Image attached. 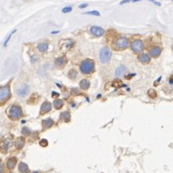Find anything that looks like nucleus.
Here are the masks:
<instances>
[{
    "label": "nucleus",
    "mask_w": 173,
    "mask_h": 173,
    "mask_svg": "<svg viewBox=\"0 0 173 173\" xmlns=\"http://www.w3.org/2000/svg\"><path fill=\"white\" fill-rule=\"evenodd\" d=\"M79 70L83 75H89L95 71V63L91 59H85L79 65Z\"/></svg>",
    "instance_id": "obj_1"
},
{
    "label": "nucleus",
    "mask_w": 173,
    "mask_h": 173,
    "mask_svg": "<svg viewBox=\"0 0 173 173\" xmlns=\"http://www.w3.org/2000/svg\"><path fill=\"white\" fill-rule=\"evenodd\" d=\"M8 115H9V118L11 120H19V118L22 117L23 112H22V109L20 108L19 105H13L10 106L9 111H8Z\"/></svg>",
    "instance_id": "obj_2"
},
{
    "label": "nucleus",
    "mask_w": 173,
    "mask_h": 173,
    "mask_svg": "<svg viewBox=\"0 0 173 173\" xmlns=\"http://www.w3.org/2000/svg\"><path fill=\"white\" fill-rule=\"evenodd\" d=\"M111 50L110 48L108 47H104L100 51V55H99V57H100V61L102 63V64H106L108 63L110 59H111Z\"/></svg>",
    "instance_id": "obj_3"
},
{
    "label": "nucleus",
    "mask_w": 173,
    "mask_h": 173,
    "mask_svg": "<svg viewBox=\"0 0 173 173\" xmlns=\"http://www.w3.org/2000/svg\"><path fill=\"white\" fill-rule=\"evenodd\" d=\"M129 47V39L126 37H120L118 38L114 43V48L117 50H124Z\"/></svg>",
    "instance_id": "obj_4"
},
{
    "label": "nucleus",
    "mask_w": 173,
    "mask_h": 173,
    "mask_svg": "<svg viewBox=\"0 0 173 173\" xmlns=\"http://www.w3.org/2000/svg\"><path fill=\"white\" fill-rule=\"evenodd\" d=\"M130 48H131V49L134 53H141L143 51L144 48H145V46H144L142 40H140V39H134L133 42L131 43Z\"/></svg>",
    "instance_id": "obj_5"
},
{
    "label": "nucleus",
    "mask_w": 173,
    "mask_h": 173,
    "mask_svg": "<svg viewBox=\"0 0 173 173\" xmlns=\"http://www.w3.org/2000/svg\"><path fill=\"white\" fill-rule=\"evenodd\" d=\"M11 96V90L8 85L0 87V102H5Z\"/></svg>",
    "instance_id": "obj_6"
},
{
    "label": "nucleus",
    "mask_w": 173,
    "mask_h": 173,
    "mask_svg": "<svg viewBox=\"0 0 173 173\" xmlns=\"http://www.w3.org/2000/svg\"><path fill=\"white\" fill-rule=\"evenodd\" d=\"M90 32L95 37H102L105 34V29L100 26H92L90 28Z\"/></svg>",
    "instance_id": "obj_7"
},
{
    "label": "nucleus",
    "mask_w": 173,
    "mask_h": 173,
    "mask_svg": "<svg viewBox=\"0 0 173 173\" xmlns=\"http://www.w3.org/2000/svg\"><path fill=\"white\" fill-rule=\"evenodd\" d=\"M74 46V41L72 40H64L60 42V48L63 51H67Z\"/></svg>",
    "instance_id": "obj_8"
},
{
    "label": "nucleus",
    "mask_w": 173,
    "mask_h": 173,
    "mask_svg": "<svg viewBox=\"0 0 173 173\" xmlns=\"http://www.w3.org/2000/svg\"><path fill=\"white\" fill-rule=\"evenodd\" d=\"M162 51H163V48H162L156 46V47H153V48L150 49L149 55H150L151 57H154V58H158V57L160 55V53H162Z\"/></svg>",
    "instance_id": "obj_9"
},
{
    "label": "nucleus",
    "mask_w": 173,
    "mask_h": 173,
    "mask_svg": "<svg viewBox=\"0 0 173 173\" xmlns=\"http://www.w3.org/2000/svg\"><path fill=\"white\" fill-rule=\"evenodd\" d=\"M28 93H29V85L27 84H24L23 86L16 90V95L19 97H25Z\"/></svg>",
    "instance_id": "obj_10"
},
{
    "label": "nucleus",
    "mask_w": 173,
    "mask_h": 173,
    "mask_svg": "<svg viewBox=\"0 0 173 173\" xmlns=\"http://www.w3.org/2000/svg\"><path fill=\"white\" fill-rule=\"evenodd\" d=\"M138 61L141 64H149L151 61V56L149 55V53H140L138 55Z\"/></svg>",
    "instance_id": "obj_11"
},
{
    "label": "nucleus",
    "mask_w": 173,
    "mask_h": 173,
    "mask_svg": "<svg viewBox=\"0 0 173 173\" xmlns=\"http://www.w3.org/2000/svg\"><path fill=\"white\" fill-rule=\"evenodd\" d=\"M51 104L48 102H44L42 105H41V111H40V114H45V113H48L49 111L51 110Z\"/></svg>",
    "instance_id": "obj_12"
},
{
    "label": "nucleus",
    "mask_w": 173,
    "mask_h": 173,
    "mask_svg": "<svg viewBox=\"0 0 173 173\" xmlns=\"http://www.w3.org/2000/svg\"><path fill=\"white\" fill-rule=\"evenodd\" d=\"M67 64V59H66L65 56H60L58 58L55 59V65L58 68H62L64 66Z\"/></svg>",
    "instance_id": "obj_13"
},
{
    "label": "nucleus",
    "mask_w": 173,
    "mask_h": 173,
    "mask_svg": "<svg viewBox=\"0 0 173 173\" xmlns=\"http://www.w3.org/2000/svg\"><path fill=\"white\" fill-rule=\"evenodd\" d=\"M10 146H11V140H10L9 138L4 139V140L1 143H0V149H1L2 151H4V152L9 149Z\"/></svg>",
    "instance_id": "obj_14"
},
{
    "label": "nucleus",
    "mask_w": 173,
    "mask_h": 173,
    "mask_svg": "<svg viewBox=\"0 0 173 173\" xmlns=\"http://www.w3.org/2000/svg\"><path fill=\"white\" fill-rule=\"evenodd\" d=\"M16 158L15 157L9 158L7 160V167L9 168V169H14L16 166Z\"/></svg>",
    "instance_id": "obj_15"
},
{
    "label": "nucleus",
    "mask_w": 173,
    "mask_h": 173,
    "mask_svg": "<svg viewBox=\"0 0 173 173\" xmlns=\"http://www.w3.org/2000/svg\"><path fill=\"white\" fill-rule=\"evenodd\" d=\"M79 87H80V89H82V90H87V89H89V87H90V81H89L88 79H86L80 80V82H79Z\"/></svg>",
    "instance_id": "obj_16"
},
{
    "label": "nucleus",
    "mask_w": 173,
    "mask_h": 173,
    "mask_svg": "<svg viewBox=\"0 0 173 173\" xmlns=\"http://www.w3.org/2000/svg\"><path fill=\"white\" fill-rule=\"evenodd\" d=\"M37 48L40 52H46L48 49V44L46 42H43V43H40L38 46H37Z\"/></svg>",
    "instance_id": "obj_17"
},
{
    "label": "nucleus",
    "mask_w": 173,
    "mask_h": 173,
    "mask_svg": "<svg viewBox=\"0 0 173 173\" xmlns=\"http://www.w3.org/2000/svg\"><path fill=\"white\" fill-rule=\"evenodd\" d=\"M53 124H54V122H53L51 118H47L43 121V126L45 129H49V128H51L53 126Z\"/></svg>",
    "instance_id": "obj_18"
},
{
    "label": "nucleus",
    "mask_w": 173,
    "mask_h": 173,
    "mask_svg": "<svg viewBox=\"0 0 173 173\" xmlns=\"http://www.w3.org/2000/svg\"><path fill=\"white\" fill-rule=\"evenodd\" d=\"M127 71V68L125 67V66H119V67L115 70V76L118 77V76H120L121 75H123L125 72Z\"/></svg>",
    "instance_id": "obj_19"
},
{
    "label": "nucleus",
    "mask_w": 173,
    "mask_h": 173,
    "mask_svg": "<svg viewBox=\"0 0 173 173\" xmlns=\"http://www.w3.org/2000/svg\"><path fill=\"white\" fill-rule=\"evenodd\" d=\"M19 170L22 173H26V172H28V170H29V167H28V166L25 163H20L19 164Z\"/></svg>",
    "instance_id": "obj_20"
},
{
    "label": "nucleus",
    "mask_w": 173,
    "mask_h": 173,
    "mask_svg": "<svg viewBox=\"0 0 173 173\" xmlns=\"http://www.w3.org/2000/svg\"><path fill=\"white\" fill-rule=\"evenodd\" d=\"M63 105L64 102L62 100H60V99H56V100L53 101V106H54V108L56 109H60L63 106Z\"/></svg>",
    "instance_id": "obj_21"
},
{
    "label": "nucleus",
    "mask_w": 173,
    "mask_h": 173,
    "mask_svg": "<svg viewBox=\"0 0 173 173\" xmlns=\"http://www.w3.org/2000/svg\"><path fill=\"white\" fill-rule=\"evenodd\" d=\"M61 117H62V119L65 122H69L70 119H71V114H70L69 111H64V112H62V114H61Z\"/></svg>",
    "instance_id": "obj_22"
},
{
    "label": "nucleus",
    "mask_w": 173,
    "mask_h": 173,
    "mask_svg": "<svg viewBox=\"0 0 173 173\" xmlns=\"http://www.w3.org/2000/svg\"><path fill=\"white\" fill-rule=\"evenodd\" d=\"M24 145V139L22 138H18L16 141V147L18 148V149H20V148H22Z\"/></svg>",
    "instance_id": "obj_23"
},
{
    "label": "nucleus",
    "mask_w": 173,
    "mask_h": 173,
    "mask_svg": "<svg viewBox=\"0 0 173 173\" xmlns=\"http://www.w3.org/2000/svg\"><path fill=\"white\" fill-rule=\"evenodd\" d=\"M16 32V29H14L13 31H12L10 34H9V36L7 37V39L5 40V42H4V47H7V45H8V43H9V41L11 40V38H12V36H13L15 33Z\"/></svg>",
    "instance_id": "obj_24"
},
{
    "label": "nucleus",
    "mask_w": 173,
    "mask_h": 173,
    "mask_svg": "<svg viewBox=\"0 0 173 173\" xmlns=\"http://www.w3.org/2000/svg\"><path fill=\"white\" fill-rule=\"evenodd\" d=\"M77 76V72L76 70H71V71L69 72V77H71L72 79H75Z\"/></svg>",
    "instance_id": "obj_25"
},
{
    "label": "nucleus",
    "mask_w": 173,
    "mask_h": 173,
    "mask_svg": "<svg viewBox=\"0 0 173 173\" xmlns=\"http://www.w3.org/2000/svg\"><path fill=\"white\" fill-rule=\"evenodd\" d=\"M73 11V7L72 6H67L62 9V13L63 14H68V13H71V12Z\"/></svg>",
    "instance_id": "obj_26"
},
{
    "label": "nucleus",
    "mask_w": 173,
    "mask_h": 173,
    "mask_svg": "<svg viewBox=\"0 0 173 173\" xmlns=\"http://www.w3.org/2000/svg\"><path fill=\"white\" fill-rule=\"evenodd\" d=\"M84 15H93V16H100V13H99L98 11H89V12H86Z\"/></svg>",
    "instance_id": "obj_27"
},
{
    "label": "nucleus",
    "mask_w": 173,
    "mask_h": 173,
    "mask_svg": "<svg viewBox=\"0 0 173 173\" xmlns=\"http://www.w3.org/2000/svg\"><path fill=\"white\" fill-rule=\"evenodd\" d=\"M30 58H31V62H32V63H36L37 60L39 59V57L37 56L36 54H32V55L30 56Z\"/></svg>",
    "instance_id": "obj_28"
},
{
    "label": "nucleus",
    "mask_w": 173,
    "mask_h": 173,
    "mask_svg": "<svg viewBox=\"0 0 173 173\" xmlns=\"http://www.w3.org/2000/svg\"><path fill=\"white\" fill-rule=\"evenodd\" d=\"M48 140L47 139H42V140L40 141V145L42 146V147H47L48 146Z\"/></svg>",
    "instance_id": "obj_29"
},
{
    "label": "nucleus",
    "mask_w": 173,
    "mask_h": 173,
    "mask_svg": "<svg viewBox=\"0 0 173 173\" xmlns=\"http://www.w3.org/2000/svg\"><path fill=\"white\" fill-rule=\"evenodd\" d=\"M29 134H30L29 129H28V128H26V127H24L23 129H22V134H24V135H28Z\"/></svg>",
    "instance_id": "obj_30"
},
{
    "label": "nucleus",
    "mask_w": 173,
    "mask_h": 173,
    "mask_svg": "<svg viewBox=\"0 0 173 173\" xmlns=\"http://www.w3.org/2000/svg\"><path fill=\"white\" fill-rule=\"evenodd\" d=\"M71 91H72V94L73 95H79L80 94V91L77 88H72L71 89Z\"/></svg>",
    "instance_id": "obj_31"
},
{
    "label": "nucleus",
    "mask_w": 173,
    "mask_h": 173,
    "mask_svg": "<svg viewBox=\"0 0 173 173\" xmlns=\"http://www.w3.org/2000/svg\"><path fill=\"white\" fill-rule=\"evenodd\" d=\"M86 7H88L87 3H82V4H80V5L79 6V9H84V8H86Z\"/></svg>",
    "instance_id": "obj_32"
},
{
    "label": "nucleus",
    "mask_w": 173,
    "mask_h": 173,
    "mask_svg": "<svg viewBox=\"0 0 173 173\" xmlns=\"http://www.w3.org/2000/svg\"><path fill=\"white\" fill-rule=\"evenodd\" d=\"M51 96H52V98H57V97H59V94L57 93V92H54V91H53L52 94H51Z\"/></svg>",
    "instance_id": "obj_33"
},
{
    "label": "nucleus",
    "mask_w": 173,
    "mask_h": 173,
    "mask_svg": "<svg viewBox=\"0 0 173 173\" xmlns=\"http://www.w3.org/2000/svg\"><path fill=\"white\" fill-rule=\"evenodd\" d=\"M2 172H3V166H2L1 162H0V173H2Z\"/></svg>",
    "instance_id": "obj_34"
},
{
    "label": "nucleus",
    "mask_w": 173,
    "mask_h": 173,
    "mask_svg": "<svg viewBox=\"0 0 173 173\" xmlns=\"http://www.w3.org/2000/svg\"><path fill=\"white\" fill-rule=\"evenodd\" d=\"M57 33H59V31H52L51 34H57Z\"/></svg>",
    "instance_id": "obj_35"
},
{
    "label": "nucleus",
    "mask_w": 173,
    "mask_h": 173,
    "mask_svg": "<svg viewBox=\"0 0 173 173\" xmlns=\"http://www.w3.org/2000/svg\"><path fill=\"white\" fill-rule=\"evenodd\" d=\"M101 97H102V95H101V94H99L98 96H97V98H101Z\"/></svg>",
    "instance_id": "obj_36"
},
{
    "label": "nucleus",
    "mask_w": 173,
    "mask_h": 173,
    "mask_svg": "<svg viewBox=\"0 0 173 173\" xmlns=\"http://www.w3.org/2000/svg\"><path fill=\"white\" fill-rule=\"evenodd\" d=\"M32 173H39V172H38V171H33Z\"/></svg>",
    "instance_id": "obj_37"
},
{
    "label": "nucleus",
    "mask_w": 173,
    "mask_h": 173,
    "mask_svg": "<svg viewBox=\"0 0 173 173\" xmlns=\"http://www.w3.org/2000/svg\"><path fill=\"white\" fill-rule=\"evenodd\" d=\"M172 49H173V46H172Z\"/></svg>",
    "instance_id": "obj_38"
},
{
    "label": "nucleus",
    "mask_w": 173,
    "mask_h": 173,
    "mask_svg": "<svg viewBox=\"0 0 173 173\" xmlns=\"http://www.w3.org/2000/svg\"><path fill=\"white\" fill-rule=\"evenodd\" d=\"M11 173H13V172H11Z\"/></svg>",
    "instance_id": "obj_39"
}]
</instances>
